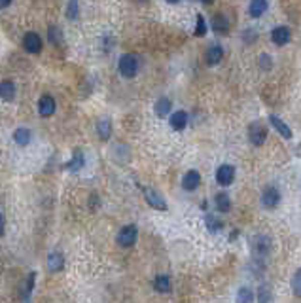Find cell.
I'll return each mask as SVG.
<instances>
[{
    "label": "cell",
    "mask_w": 301,
    "mask_h": 303,
    "mask_svg": "<svg viewBox=\"0 0 301 303\" xmlns=\"http://www.w3.org/2000/svg\"><path fill=\"white\" fill-rule=\"evenodd\" d=\"M140 70V61L139 55L135 53H124L117 59V72L124 76V78H135Z\"/></svg>",
    "instance_id": "cell-1"
},
{
    "label": "cell",
    "mask_w": 301,
    "mask_h": 303,
    "mask_svg": "<svg viewBox=\"0 0 301 303\" xmlns=\"http://www.w3.org/2000/svg\"><path fill=\"white\" fill-rule=\"evenodd\" d=\"M21 46L29 55H40L44 51V38L36 31H27L21 38Z\"/></svg>",
    "instance_id": "cell-2"
},
{
    "label": "cell",
    "mask_w": 301,
    "mask_h": 303,
    "mask_svg": "<svg viewBox=\"0 0 301 303\" xmlns=\"http://www.w3.org/2000/svg\"><path fill=\"white\" fill-rule=\"evenodd\" d=\"M137 237H139V229L135 224L124 225L117 233V245L124 247V249H131L133 245L137 243Z\"/></svg>",
    "instance_id": "cell-3"
},
{
    "label": "cell",
    "mask_w": 301,
    "mask_h": 303,
    "mask_svg": "<svg viewBox=\"0 0 301 303\" xmlns=\"http://www.w3.org/2000/svg\"><path fill=\"white\" fill-rule=\"evenodd\" d=\"M38 116L47 119V117L55 116V112H57V101H55L53 95L49 93H44L42 97L38 99Z\"/></svg>",
    "instance_id": "cell-4"
},
{
    "label": "cell",
    "mask_w": 301,
    "mask_h": 303,
    "mask_svg": "<svg viewBox=\"0 0 301 303\" xmlns=\"http://www.w3.org/2000/svg\"><path fill=\"white\" fill-rule=\"evenodd\" d=\"M248 140L254 144V146H263L265 140H267V129L262 122H254L248 127Z\"/></svg>",
    "instance_id": "cell-5"
},
{
    "label": "cell",
    "mask_w": 301,
    "mask_h": 303,
    "mask_svg": "<svg viewBox=\"0 0 301 303\" xmlns=\"http://www.w3.org/2000/svg\"><path fill=\"white\" fill-rule=\"evenodd\" d=\"M271 250V239L267 235H256L254 239H252V252H254L256 258H265L269 254Z\"/></svg>",
    "instance_id": "cell-6"
},
{
    "label": "cell",
    "mask_w": 301,
    "mask_h": 303,
    "mask_svg": "<svg viewBox=\"0 0 301 303\" xmlns=\"http://www.w3.org/2000/svg\"><path fill=\"white\" fill-rule=\"evenodd\" d=\"M144 199L146 203L155 210H167V201L163 199V195L159 192H155L154 188H144Z\"/></svg>",
    "instance_id": "cell-7"
},
{
    "label": "cell",
    "mask_w": 301,
    "mask_h": 303,
    "mask_svg": "<svg viewBox=\"0 0 301 303\" xmlns=\"http://www.w3.org/2000/svg\"><path fill=\"white\" fill-rule=\"evenodd\" d=\"M12 139H14V144L19 148H27L31 146L32 139H34V135L29 127H17L16 131L12 133Z\"/></svg>",
    "instance_id": "cell-8"
},
{
    "label": "cell",
    "mask_w": 301,
    "mask_h": 303,
    "mask_svg": "<svg viewBox=\"0 0 301 303\" xmlns=\"http://www.w3.org/2000/svg\"><path fill=\"white\" fill-rule=\"evenodd\" d=\"M17 97V86L14 80H2L0 82V101L14 102Z\"/></svg>",
    "instance_id": "cell-9"
},
{
    "label": "cell",
    "mask_w": 301,
    "mask_h": 303,
    "mask_svg": "<svg viewBox=\"0 0 301 303\" xmlns=\"http://www.w3.org/2000/svg\"><path fill=\"white\" fill-rule=\"evenodd\" d=\"M280 203V192L275 186H267L262 194V205L265 209H275Z\"/></svg>",
    "instance_id": "cell-10"
},
{
    "label": "cell",
    "mask_w": 301,
    "mask_h": 303,
    "mask_svg": "<svg viewBox=\"0 0 301 303\" xmlns=\"http://www.w3.org/2000/svg\"><path fill=\"white\" fill-rule=\"evenodd\" d=\"M112 129H114V125H112V119H110V117H99V119H97L95 131H97L99 140H102V142L110 140V137H112Z\"/></svg>",
    "instance_id": "cell-11"
},
{
    "label": "cell",
    "mask_w": 301,
    "mask_h": 303,
    "mask_svg": "<svg viewBox=\"0 0 301 303\" xmlns=\"http://www.w3.org/2000/svg\"><path fill=\"white\" fill-rule=\"evenodd\" d=\"M235 178V167L233 165H220L216 169V182L220 186H229Z\"/></svg>",
    "instance_id": "cell-12"
},
{
    "label": "cell",
    "mask_w": 301,
    "mask_h": 303,
    "mask_svg": "<svg viewBox=\"0 0 301 303\" xmlns=\"http://www.w3.org/2000/svg\"><path fill=\"white\" fill-rule=\"evenodd\" d=\"M85 167V154L82 150H74L72 157L65 163V169L69 172H80Z\"/></svg>",
    "instance_id": "cell-13"
},
{
    "label": "cell",
    "mask_w": 301,
    "mask_h": 303,
    "mask_svg": "<svg viewBox=\"0 0 301 303\" xmlns=\"http://www.w3.org/2000/svg\"><path fill=\"white\" fill-rule=\"evenodd\" d=\"M188 122H190V117H188V112L186 110H176V112H170V117H169V124L170 127L174 129V131H184L186 127H188Z\"/></svg>",
    "instance_id": "cell-14"
},
{
    "label": "cell",
    "mask_w": 301,
    "mask_h": 303,
    "mask_svg": "<svg viewBox=\"0 0 301 303\" xmlns=\"http://www.w3.org/2000/svg\"><path fill=\"white\" fill-rule=\"evenodd\" d=\"M271 40H273V44H277V46H286L290 40H292V31L284 27V25H280V27H275L273 32H271Z\"/></svg>",
    "instance_id": "cell-15"
},
{
    "label": "cell",
    "mask_w": 301,
    "mask_h": 303,
    "mask_svg": "<svg viewBox=\"0 0 301 303\" xmlns=\"http://www.w3.org/2000/svg\"><path fill=\"white\" fill-rule=\"evenodd\" d=\"M201 184V174L195 169L192 171H188L184 174V178H182V188H184L186 192H195Z\"/></svg>",
    "instance_id": "cell-16"
},
{
    "label": "cell",
    "mask_w": 301,
    "mask_h": 303,
    "mask_svg": "<svg viewBox=\"0 0 301 303\" xmlns=\"http://www.w3.org/2000/svg\"><path fill=\"white\" fill-rule=\"evenodd\" d=\"M210 27L216 34H227L229 32V19L224 14H216L210 21Z\"/></svg>",
    "instance_id": "cell-17"
},
{
    "label": "cell",
    "mask_w": 301,
    "mask_h": 303,
    "mask_svg": "<svg viewBox=\"0 0 301 303\" xmlns=\"http://www.w3.org/2000/svg\"><path fill=\"white\" fill-rule=\"evenodd\" d=\"M47 271L49 273H59L65 269V256L61 252H51L47 256Z\"/></svg>",
    "instance_id": "cell-18"
},
{
    "label": "cell",
    "mask_w": 301,
    "mask_h": 303,
    "mask_svg": "<svg viewBox=\"0 0 301 303\" xmlns=\"http://www.w3.org/2000/svg\"><path fill=\"white\" fill-rule=\"evenodd\" d=\"M47 42L55 47H59L65 42V32L59 25H49L47 27Z\"/></svg>",
    "instance_id": "cell-19"
},
{
    "label": "cell",
    "mask_w": 301,
    "mask_h": 303,
    "mask_svg": "<svg viewBox=\"0 0 301 303\" xmlns=\"http://www.w3.org/2000/svg\"><path fill=\"white\" fill-rule=\"evenodd\" d=\"M170 110H172V102L169 97H159L154 104V112L157 117H167L170 116Z\"/></svg>",
    "instance_id": "cell-20"
},
{
    "label": "cell",
    "mask_w": 301,
    "mask_h": 303,
    "mask_svg": "<svg viewBox=\"0 0 301 303\" xmlns=\"http://www.w3.org/2000/svg\"><path fill=\"white\" fill-rule=\"evenodd\" d=\"M267 0H250V4H248V16L258 19V17H262L265 12H267Z\"/></svg>",
    "instance_id": "cell-21"
},
{
    "label": "cell",
    "mask_w": 301,
    "mask_h": 303,
    "mask_svg": "<svg viewBox=\"0 0 301 303\" xmlns=\"http://www.w3.org/2000/svg\"><path fill=\"white\" fill-rule=\"evenodd\" d=\"M222 57H224V49L220 46H210L207 49V53H205V63L209 65V67H214L218 63L222 61Z\"/></svg>",
    "instance_id": "cell-22"
},
{
    "label": "cell",
    "mask_w": 301,
    "mask_h": 303,
    "mask_svg": "<svg viewBox=\"0 0 301 303\" xmlns=\"http://www.w3.org/2000/svg\"><path fill=\"white\" fill-rule=\"evenodd\" d=\"M269 122H271V125H273V127H275V129L278 131V135H280V137H284V139H292V129H290V127H288V125H286L284 122L280 119V117L275 116V114H271Z\"/></svg>",
    "instance_id": "cell-23"
},
{
    "label": "cell",
    "mask_w": 301,
    "mask_h": 303,
    "mask_svg": "<svg viewBox=\"0 0 301 303\" xmlns=\"http://www.w3.org/2000/svg\"><path fill=\"white\" fill-rule=\"evenodd\" d=\"M65 17L69 21H76L80 17V0H67L65 4Z\"/></svg>",
    "instance_id": "cell-24"
},
{
    "label": "cell",
    "mask_w": 301,
    "mask_h": 303,
    "mask_svg": "<svg viewBox=\"0 0 301 303\" xmlns=\"http://www.w3.org/2000/svg\"><path fill=\"white\" fill-rule=\"evenodd\" d=\"M154 288L159 294H167V292H170V279L167 275H157L154 280Z\"/></svg>",
    "instance_id": "cell-25"
},
{
    "label": "cell",
    "mask_w": 301,
    "mask_h": 303,
    "mask_svg": "<svg viewBox=\"0 0 301 303\" xmlns=\"http://www.w3.org/2000/svg\"><path fill=\"white\" fill-rule=\"evenodd\" d=\"M216 209L220 212H229L231 210V199L227 194H218L216 195Z\"/></svg>",
    "instance_id": "cell-26"
},
{
    "label": "cell",
    "mask_w": 301,
    "mask_h": 303,
    "mask_svg": "<svg viewBox=\"0 0 301 303\" xmlns=\"http://www.w3.org/2000/svg\"><path fill=\"white\" fill-rule=\"evenodd\" d=\"M252 301H254V292L247 286L239 288V292H237V303H252Z\"/></svg>",
    "instance_id": "cell-27"
},
{
    "label": "cell",
    "mask_w": 301,
    "mask_h": 303,
    "mask_svg": "<svg viewBox=\"0 0 301 303\" xmlns=\"http://www.w3.org/2000/svg\"><path fill=\"white\" fill-rule=\"evenodd\" d=\"M205 224H207V229H210L212 233H216V231H220L222 227H224V224L218 220L214 214H207V218H205Z\"/></svg>",
    "instance_id": "cell-28"
},
{
    "label": "cell",
    "mask_w": 301,
    "mask_h": 303,
    "mask_svg": "<svg viewBox=\"0 0 301 303\" xmlns=\"http://www.w3.org/2000/svg\"><path fill=\"white\" fill-rule=\"evenodd\" d=\"M207 34V21L203 16H197V25H195V36L197 38H203Z\"/></svg>",
    "instance_id": "cell-29"
},
{
    "label": "cell",
    "mask_w": 301,
    "mask_h": 303,
    "mask_svg": "<svg viewBox=\"0 0 301 303\" xmlns=\"http://www.w3.org/2000/svg\"><path fill=\"white\" fill-rule=\"evenodd\" d=\"M292 290H293V295L301 297V269H297V271L293 273V277H292Z\"/></svg>",
    "instance_id": "cell-30"
},
{
    "label": "cell",
    "mask_w": 301,
    "mask_h": 303,
    "mask_svg": "<svg viewBox=\"0 0 301 303\" xmlns=\"http://www.w3.org/2000/svg\"><path fill=\"white\" fill-rule=\"evenodd\" d=\"M34 280H36V273H29V280H27V288H25V295L29 297L34 288Z\"/></svg>",
    "instance_id": "cell-31"
},
{
    "label": "cell",
    "mask_w": 301,
    "mask_h": 303,
    "mask_svg": "<svg viewBox=\"0 0 301 303\" xmlns=\"http://www.w3.org/2000/svg\"><path fill=\"white\" fill-rule=\"evenodd\" d=\"M260 303H271V292L267 286L260 288Z\"/></svg>",
    "instance_id": "cell-32"
},
{
    "label": "cell",
    "mask_w": 301,
    "mask_h": 303,
    "mask_svg": "<svg viewBox=\"0 0 301 303\" xmlns=\"http://www.w3.org/2000/svg\"><path fill=\"white\" fill-rule=\"evenodd\" d=\"M271 55H267V53H262L260 55V67H262L263 70H267V69H271Z\"/></svg>",
    "instance_id": "cell-33"
},
{
    "label": "cell",
    "mask_w": 301,
    "mask_h": 303,
    "mask_svg": "<svg viewBox=\"0 0 301 303\" xmlns=\"http://www.w3.org/2000/svg\"><path fill=\"white\" fill-rule=\"evenodd\" d=\"M4 231H6V218H4V214L0 212V237L4 235Z\"/></svg>",
    "instance_id": "cell-34"
},
{
    "label": "cell",
    "mask_w": 301,
    "mask_h": 303,
    "mask_svg": "<svg viewBox=\"0 0 301 303\" xmlns=\"http://www.w3.org/2000/svg\"><path fill=\"white\" fill-rule=\"evenodd\" d=\"M14 4V0H0V12L2 10H6V8H10Z\"/></svg>",
    "instance_id": "cell-35"
},
{
    "label": "cell",
    "mask_w": 301,
    "mask_h": 303,
    "mask_svg": "<svg viewBox=\"0 0 301 303\" xmlns=\"http://www.w3.org/2000/svg\"><path fill=\"white\" fill-rule=\"evenodd\" d=\"M199 2H203V4H212L214 0H199Z\"/></svg>",
    "instance_id": "cell-36"
},
{
    "label": "cell",
    "mask_w": 301,
    "mask_h": 303,
    "mask_svg": "<svg viewBox=\"0 0 301 303\" xmlns=\"http://www.w3.org/2000/svg\"><path fill=\"white\" fill-rule=\"evenodd\" d=\"M165 2H169V4H178L180 0H165Z\"/></svg>",
    "instance_id": "cell-37"
},
{
    "label": "cell",
    "mask_w": 301,
    "mask_h": 303,
    "mask_svg": "<svg viewBox=\"0 0 301 303\" xmlns=\"http://www.w3.org/2000/svg\"><path fill=\"white\" fill-rule=\"evenodd\" d=\"M140 2H146V0H140Z\"/></svg>",
    "instance_id": "cell-38"
}]
</instances>
